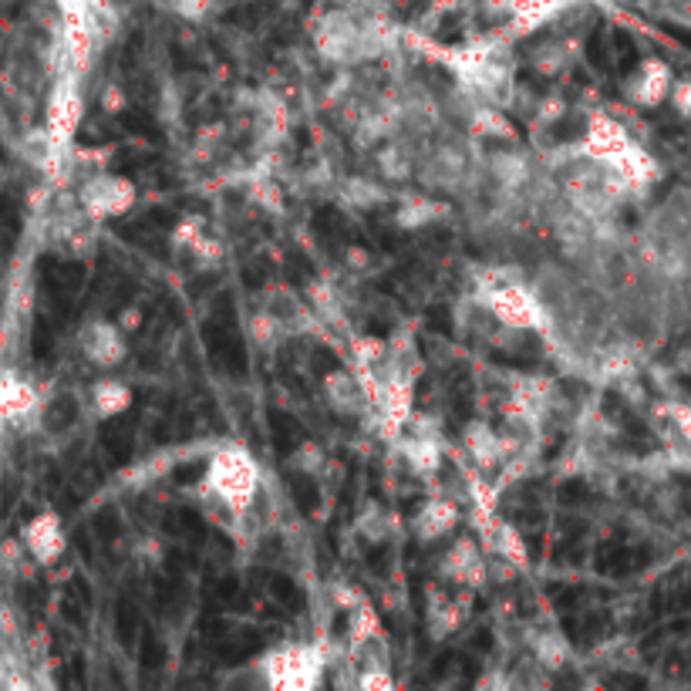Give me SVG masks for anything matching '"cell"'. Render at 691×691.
I'll use <instances>...</instances> for the list:
<instances>
[{
	"label": "cell",
	"mask_w": 691,
	"mask_h": 691,
	"mask_svg": "<svg viewBox=\"0 0 691 691\" xmlns=\"http://www.w3.org/2000/svg\"><path fill=\"white\" fill-rule=\"evenodd\" d=\"M476 307L486 311L496 324L523 331V334H554V318L533 283L513 277L509 270H486L476 280Z\"/></svg>",
	"instance_id": "6da1fadb"
},
{
	"label": "cell",
	"mask_w": 691,
	"mask_h": 691,
	"mask_svg": "<svg viewBox=\"0 0 691 691\" xmlns=\"http://www.w3.org/2000/svg\"><path fill=\"white\" fill-rule=\"evenodd\" d=\"M260 479H264V473H260V463L254 458V452L244 448L240 442H223L206 458L199 493L209 503L223 506L226 513L244 516L257 503Z\"/></svg>",
	"instance_id": "7a4b0ae2"
},
{
	"label": "cell",
	"mask_w": 691,
	"mask_h": 691,
	"mask_svg": "<svg viewBox=\"0 0 691 691\" xmlns=\"http://www.w3.org/2000/svg\"><path fill=\"white\" fill-rule=\"evenodd\" d=\"M415 183L439 196H463L483 183V159H476L470 145L458 138H439V142L425 138Z\"/></svg>",
	"instance_id": "3957f363"
},
{
	"label": "cell",
	"mask_w": 691,
	"mask_h": 691,
	"mask_svg": "<svg viewBox=\"0 0 691 691\" xmlns=\"http://www.w3.org/2000/svg\"><path fill=\"white\" fill-rule=\"evenodd\" d=\"M260 674H264V684L267 688H277V691H314L331 661H328V651L321 644H283V648H274L270 654H264L257 661Z\"/></svg>",
	"instance_id": "277c9868"
},
{
	"label": "cell",
	"mask_w": 691,
	"mask_h": 691,
	"mask_svg": "<svg viewBox=\"0 0 691 691\" xmlns=\"http://www.w3.org/2000/svg\"><path fill=\"white\" fill-rule=\"evenodd\" d=\"M82 118H85L82 74H74L68 68V71H61L54 79L51 95H48V109H44V128H48L51 142L61 152L74 148V135H79V128H82Z\"/></svg>",
	"instance_id": "5b68a950"
},
{
	"label": "cell",
	"mask_w": 691,
	"mask_h": 691,
	"mask_svg": "<svg viewBox=\"0 0 691 691\" xmlns=\"http://www.w3.org/2000/svg\"><path fill=\"white\" fill-rule=\"evenodd\" d=\"M138 193H135V183L125 179V176H115V173H92L82 179L79 193H74V203H79L95 223H105V219H118L125 213H132Z\"/></svg>",
	"instance_id": "8992f818"
},
{
	"label": "cell",
	"mask_w": 691,
	"mask_h": 691,
	"mask_svg": "<svg viewBox=\"0 0 691 691\" xmlns=\"http://www.w3.org/2000/svg\"><path fill=\"white\" fill-rule=\"evenodd\" d=\"M483 179L496 186L499 196L519 199L536 179H540V156H529L526 148H499L483 156Z\"/></svg>",
	"instance_id": "52a82bcc"
},
{
	"label": "cell",
	"mask_w": 691,
	"mask_h": 691,
	"mask_svg": "<svg viewBox=\"0 0 691 691\" xmlns=\"http://www.w3.org/2000/svg\"><path fill=\"white\" fill-rule=\"evenodd\" d=\"M264 311L287 331V338H303V334H321L324 331V321L318 318V311L311 307L303 293H297L293 287L287 283H274L260 293V303Z\"/></svg>",
	"instance_id": "ba28073f"
},
{
	"label": "cell",
	"mask_w": 691,
	"mask_h": 691,
	"mask_svg": "<svg viewBox=\"0 0 691 691\" xmlns=\"http://www.w3.org/2000/svg\"><path fill=\"white\" fill-rule=\"evenodd\" d=\"M439 580L479 590L489 580L486 547L476 544V536H458V540L439 557Z\"/></svg>",
	"instance_id": "9c48e42d"
},
{
	"label": "cell",
	"mask_w": 691,
	"mask_h": 691,
	"mask_svg": "<svg viewBox=\"0 0 691 691\" xmlns=\"http://www.w3.org/2000/svg\"><path fill=\"white\" fill-rule=\"evenodd\" d=\"M395 99H399V135L425 142L445 122L442 99H435L425 85H405Z\"/></svg>",
	"instance_id": "30bf717a"
},
{
	"label": "cell",
	"mask_w": 691,
	"mask_h": 691,
	"mask_svg": "<svg viewBox=\"0 0 691 691\" xmlns=\"http://www.w3.org/2000/svg\"><path fill=\"white\" fill-rule=\"evenodd\" d=\"M41 392L31 378H24L18 368L0 364V429H18L24 422L38 419Z\"/></svg>",
	"instance_id": "8fae6325"
},
{
	"label": "cell",
	"mask_w": 691,
	"mask_h": 691,
	"mask_svg": "<svg viewBox=\"0 0 691 691\" xmlns=\"http://www.w3.org/2000/svg\"><path fill=\"white\" fill-rule=\"evenodd\" d=\"M324 405L341 419H371V395L364 389L361 374L351 368H334L321 378Z\"/></svg>",
	"instance_id": "7c38bea8"
},
{
	"label": "cell",
	"mask_w": 691,
	"mask_h": 691,
	"mask_svg": "<svg viewBox=\"0 0 691 691\" xmlns=\"http://www.w3.org/2000/svg\"><path fill=\"white\" fill-rule=\"evenodd\" d=\"M79 351L92 368H118L128 358V341L125 331L115 321L105 318H89L79 331Z\"/></svg>",
	"instance_id": "4fadbf2b"
},
{
	"label": "cell",
	"mask_w": 691,
	"mask_h": 691,
	"mask_svg": "<svg viewBox=\"0 0 691 691\" xmlns=\"http://www.w3.org/2000/svg\"><path fill=\"white\" fill-rule=\"evenodd\" d=\"M21 544L28 550V560L38 567H54L68 550V533L54 509H41L31 516L21 529Z\"/></svg>",
	"instance_id": "5bb4252c"
},
{
	"label": "cell",
	"mask_w": 691,
	"mask_h": 691,
	"mask_svg": "<svg viewBox=\"0 0 691 691\" xmlns=\"http://www.w3.org/2000/svg\"><path fill=\"white\" fill-rule=\"evenodd\" d=\"M82 419H92L89 412V399L82 392H51L41 399V409H38V432H44L48 439H71L79 432Z\"/></svg>",
	"instance_id": "9a60e30c"
},
{
	"label": "cell",
	"mask_w": 691,
	"mask_h": 691,
	"mask_svg": "<svg viewBox=\"0 0 691 691\" xmlns=\"http://www.w3.org/2000/svg\"><path fill=\"white\" fill-rule=\"evenodd\" d=\"M463 448L470 455V463L479 470V473H496L506 458L519 448V442L506 432H496L489 422L483 419H473L466 429H463Z\"/></svg>",
	"instance_id": "2e32d148"
},
{
	"label": "cell",
	"mask_w": 691,
	"mask_h": 691,
	"mask_svg": "<svg viewBox=\"0 0 691 691\" xmlns=\"http://www.w3.org/2000/svg\"><path fill=\"white\" fill-rule=\"evenodd\" d=\"M674 89V71L661 58H644L625 82V99L635 109H658L671 99Z\"/></svg>",
	"instance_id": "e0dca14e"
},
{
	"label": "cell",
	"mask_w": 691,
	"mask_h": 691,
	"mask_svg": "<svg viewBox=\"0 0 691 691\" xmlns=\"http://www.w3.org/2000/svg\"><path fill=\"white\" fill-rule=\"evenodd\" d=\"M473 594L470 587H458L455 594H445L442 587H435L429 594V610H425V631L435 641L452 638L458 628L470 621V607H473Z\"/></svg>",
	"instance_id": "ac0fdd59"
},
{
	"label": "cell",
	"mask_w": 691,
	"mask_h": 691,
	"mask_svg": "<svg viewBox=\"0 0 691 691\" xmlns=\"http://www.w3.org/2000/svg\"><path fill=\"white\" fill-rule=\"evenodd\" d=\"M419 156H422V142L409 138V135H395L389 142H381L374 152V169L385 183H409L415 179L419 169Z\"/></svg>",
	"instance_id": "d6986e66"
},
{
	"label": "cell",
	"mask_w": 691,
	"mask_h": 691,
	"mask_svg": "<svg viewBox=\"0 0 691 691\" xmlns=\"http://www.w3.org/2000/svg\"><path fill=\"white\" fill-rule=\"evenodd\" d=\"M458 519H463V509H458V499L452 496H429L415 516H412V533H415V540L422 544H435L442 540V536H448Z\"/></svg>",
	"instance_id": "ffe728a7"
},
{
	"label": "cell",
	"mask_w": 691,
	"mask_h": 691,
	"mask_svg": "<svg viewBox=\"0 0 691 691\" xmlns=\"http://www.w3.org/2000/svg\"><path fill=\"white\" fill-rule=\"evenodd\" d=\"M399 452L405 458V466L419 479H435L445 463V442L442 435H422V432H402L399 435Z\"/></svg>",
	"instance_id": "44dd1931"
},
{
	"label": "cell",
	"mask_w": 691,
	"mask_h": 691,
	"mask_svg": "<svg viewBox=\"0 0 691 691\" xmlns=\"http://www.w3.org/2000/svg\"><path fill=\"white\" fill-rule=\"evenodd\" d=\"M628 142H631V132L607 112H594L587 118V132L580 138L584 156H594V159H604V163H610L613 156H618Z\"/></svg>",
	"instance_id": "7402d4cb"
},
{
	"label": "cell",
	"mask_w": 691,
	"mask_h": 691,
	"mask_svg": "<svg viewBox=\"0 0 691 691\" xmlns=\"http://www.w3.org/2000/svg\"><path fill=\"white\" fill-rule=\"evenodd\" d=\"M607 166H613L618 169V176L628 183V189L631 193H644V189H651L658 179H661V166H658V159L651 156V152L641 145V142H628L618 156H613Z\"/></svg>",
	"instance_id": "603a6c76"
},
{
	"label": "cell",
	"mask_w": 691,
	"mask_h": 691,
	"mask_svg": "<svg viewBox=\"0 0 691 691\" xmlns=\"http://www.w3.org/2000/svg\"><path fill=\"white\" fill-rule=\"evenodd\" d=\"M448 213H452V206L445 199L429 196V193H422V196H402L399 206H395L392 223L402 229V234H419V229H425L432 223H442Z\"/></svg>",
	"instance_id": "cb8c5ba5"
},
{
	"label": "cell",
	"mask_w": 691,
	"mask_h": 691,
	"mask_svg": "<svg viewBox=\"0 0 691 691\" xmlns=\"http://www.w3.org/2000/svg\"><path fill=\"white\" fill-rule=\"evenodd\" d=\"M85 399H89L92 419H99V422L118 419V415H125V412L132 409V389L125 385L122 378H109V374L99 378V381H92L89 392H85Z\"/></svg>",
	"instance_id": "d4e9b609"
},
{
	"label": "cell",
	"mask_w": 691,
	"mask_h": 691,
	"mask_svg": "<svg viewBox=\"0 0 691 691\" xmlns=\"http://www.w3.org/2000/svg\"><path fill=\"white\" fill-rule=\"evenodd\" d=\"M470 125V138H493V142H516V128L506 115V109L493 105V102H476L466 115Z\"/></svg>",
	"instance_id": "484cf974"
},
{
	"label": "cell",
	"mask_w": 691,
	"mask_h": 691,
	"mask_svg": "<svg viewBox=\"0 0 691 691\" xmlns=\"http://www.w3.org/2000/svg\"><path fill=\"white\" fill-rule=\"evenodd\" d=\"M395 529H399V519L385 503H364L354 516V533L371 547L389 544L395 536Z\"/></svg>",
	"instance_id": "4316f807"
},
{
	"label": "cell",
	"mask_w": 691,
	"mask_h": 691,
	"mask_svg": "<svg viewBox=\"0 0 691 691\" xmlns=\"http://www.w3.org/2000/svg\"><path fill=\"white\" fill-rule=\"evenodd\" d=\"M341 199L354 209H378V206H389L395 196L381 176L378 179L351 176V179H341Z\"/></svg>",
	"instance_id": "83f0119b"
},
{
	"label": "cell",
	"mask_w": 691,
	"mask_h": 691,
	"mask_svg": "<svg viewBox=\"0 0 691 691\" xmlns=\"http://www.w3.org/2000/svg\"><path fill=\"white\" fill-rule=\"evenodd\" d=\"M529 654H533L536 661H540L550 674L564 671V668L574 661V651H570L567 638L557 635V631H533V638H529Z\"/></svg>",
	"instance_id": "f1b7e54d"
},
{
	"label": "cell",
	"mask_w": 691,
	"mask_h": 691,
	"mask_svg": "<svg viewBox=\"0 0 691 691\" xmlns=\"http://www.w3.org/2000/svg\"><path fill=\"white\" fill-rule=\"evenodd\" d=\"M577 58V41H544L529 51V64L554 79V74H564Z\"/></svg>",
	"instance_id": "f546056e"
},
{
	"label": "cell",
	"mask_w": 691,
	"mask_h": 691,
	"mask_svg": "<svg viewBox=\"0 0 691 691\" xmlns=\"http://www.w3.org/2000/svg\"><path fill=\"white\" fill-rule=\"evenodd\" d=\"M378 635H381V618H378V610L371 607V600L364 597L358 607L348 610V638H344V648L348 651H358L361 644H368Z\"/></svg>",
	"instance_id": "4dcf8cb0"
},
{
	"label": "cell",
	"mask_w": 691,
	"mask_h": 691,
	"mask_svg": "<svg viewBox=\"0 0 691 691\" xmlns=\"http://www.w3.org/2000/svg\"><path fill=\"white\" fill-rule=\"evenodd\" d=\"M247 334H250V341H254L260 351H277V348L287 341V331L264 311V307L250 311V318H247Z\"/></svg>",
	"instance_id": "1f68e13d"
},
{
	"label": "cell",
	"mask_w": 691,
	"mask_h": 691,
	"mask_svg": "<svg viewBox=\"0 0 691 691\" xmlns=\"http://www.w3.org/2000/svg\"><path fill=\"white\" fill-rule=\"evenodd\" d=\"M638 8L654 21L691 28V0H638Z\"/></svg>",
	"instance_id": "d6a6232c"
},
{
	"label": "cell",
	"mask_w": 691,
	"mask_h": 691,
	"mask_svg": "<svg viewBox=\"0 0 691 691\" xmlns=\"http://www.w3.org/2000/svg\"><path fill=\"white\" fill-rule=\"evenodd\" d=\"M385 354H389V338H378V334L351 338V364L354 368H374Z\"/></svg>",
	"instance_id": "836d02e7"
},
{
	"label": "cell",
	"mask_w": 691,
	"mask_h": 691,
	"mask_svg": "<svg viewBox=\"0 0 691 691\" xmlns=\"http://www.w3.org/2000/svg\"><path fill=\"white\" fill-rule=\"evenodd\" d=\"M324 466H328V455H324V448L318 442H303L290 455V470L300 473V476H321Z\"/></svg>",
	"instance_id": "e575fe53"
},
{
	"label": "cell",
	"mask_w": 691,
	"mask_h": 691,
	"mask_svg": "<svg viewBox=\"0 0 691 691\" xmlns=\"http://www.w3.org/2000/svg\"><path fill=\"white\" fill-rule=\"evenodd\" d=\"M247 193H250V199L257 203V206H264V209H270V213H283V189H280V183L277 179H270V176H254L250 183H247Z\"/></svg>",
	"instance_id": "d590c367"
},
{
	"label": "cell",
	"mask_w": 691,
	"mask_h": 691,
	"mask_svg": "<svg viewBox=\"0 0 691 691\" xmlns=\"http://www.w3.org/2000/svg\"><path fill=\"white\" fill-rule=\"evenodd\" d=\"M223 135H226V128L223 125H213V128H203L199 135H196V142H193V156L199 159V163H209L216 152H219V142H223Z\"/></svg>",
	"instance_id": "8d00e7d4"
},
{
	"label": "cell",
	"mask_w": 691,
	"mask_h": 691,
	"mask_svg": "<svg viewBox=\"0 0 691 691\" xmlns=\"http://www.w3.org/2000/svg\"><path fill=\"white\" fill-rule=\"evenodd\" d=\"M354 688H361V691H389V688H395V678H392L389 668H364V671H358Z\"/></svg>",
	"instance_id": "74e56055"
},
{
	"label": "cell",
	"mask_w": 691,
	"mask_h": 691,
	"mask_svg": "<svg viewBox=\"0 0 691 691\" xmlns=\"http://www.w3.org/2000/svg\"><path fill=\"white\" fill-rule=\"evenodd\" d=\"M567 112V105H564V99H557V95H547V99H536V109H533V122L536 125H544V128H550L560 115Z\"/></svg>",
	"instance_id": "f35d334b"
},
{
	"label": "cell",
	"mask_w": 691,
	"mask_h": 691,
	"mask_svg": "<svg viewBox=\"0 0 691 691\" xmlns=\"http://www.w3.org/2000/svg\"><path fill=\"white\" fill-rule=\"evenodd\" d=\"M664 415H668V422L681 432V439L691 445V405H684V402H668V405H664Z\"/></svg>",
	"instance_id": "ab89813d"
},
{
	"label": "cell",
	"mask_w": 691,
	"mask_h": 691,
	"mask_svg": "<svg viewBox=\"0 0 691 691\" xmlns=\"http://www.w3.org/2000/svg\"><path fill=\"white\" fill-rule=\"evenodd\" d=\"M173 11L183 21H203L213 11V0H173Z\"/></svg>",
	"instance_id": "60d3db41"
},
{
	"label": "cell",
	"mask_w": 691,
	"mask_h": 691,
	"mask_svg": "<svg viewBox=\"0 0 691 691\" xmlns=\"http://www.w3.org/2000/svg\"><path fill=\"white\" fill-rule=\"evenodd\" d=\"M671 109L691 122V79H674V89H671Z\"/></svg>",
	"instance_id": "b9f144b4"
},
{
	"label": "cell",
	"mask_w": 691,
	"mask_h": 691,
	"mask_svg": "<svg viewBox=\"0 0 691 691\" xmlns=\"http://www.w3.org/2000/svg\"><path fill=\"white\" fill-rule=\"evenodd\" d=\"M331 600H334V607H338V610H344V613H348L351 607H358V604L364 600V594H361V590H354L351 584H334V587H331Z\"/></svg>",
	"instance_id": "7bdbcfd3"
},
{
	"label": "cell",
	"mask_w": 691,
	"mask_h": 691,
	"mask_svg": "<svg viewBox=\"0 0 691 691\" xmlns=\"http://www.w3.org/2000/svg\"><path fill=\"white\" fill-rule=\"evenodd\" d=\"M125 105H128L125 89L115 85V82H109V85L102 89V109H105L109 115H118V112H125Z\"/></svg>",
	"instance_id": "ee69618b"
},
{
	"label": "cell",
	"mask_w": 691,
	"mask_h": 691,
	"mask_svg": "<svg viewBox=\"0 0 691 691\" xmlns=\"http://www.w3.org/2000/svg\"><path fill=\"white\" fill-rule=\"evenodd\" d=\"M344 264H348L351 270H364V267H368V254L358 250V247H348V250H344Z\"/></svg>",
	"instance_id": "f6af8a7d"
},
{
	"label": "cell",
	"mask_w": 691,
	"mask_h": 691,
	"mask_svg": "<svg viewBox=\"0 0 691 691\" xmlns=\"http://www.w3.org/2000/svg\"><path fill=\"white\" fill-rule=\"evenodd\" d=\"M684 283H688V297H691V270H688V277H684Z\"/></svg>",
	"instance_id": "bcb514c9"
},
{
	"label": "cell",
	"mask_w": 691,
	"mask_h": 691,
	"mask_svg": "<svg viewBox=\"0 0 691 691\" xmlns=\"http://www.w3.org/2000/svg\"><path fill=\"white\" fill-rule=\"evenodd\" d=\"M328 4H344V0H328Z\"/></svg>",
	"instance_id": "7dc6e473"
}]
</instances>
